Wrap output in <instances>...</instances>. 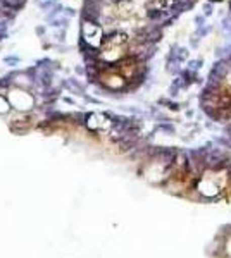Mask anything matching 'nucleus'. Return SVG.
<instances>
[{
    "instance_id": "obj_5",
    "label": "nucleus",
    "mask_w": 231,
    "mask_h": 258,
    "mask_svg": "<svg viewBox=\"0 0 231 258\" xmlns=\"http://www.w3.org/2000/svg\"><path fill=\"white\" fill-rule=\"evenodd\" d=\"M211 2H214V0H211ZM217 2H221V0H217Z\"/></svg>"
},
{
    "instance_id": "obj_4",
    "label": "nucleus",
    "mask_w": 231,
    "mask_h": 258,
    "mask_svg": "<svg viewBox=\"0 0 231 258\" xmlns=\"http://www.w3.org/2000/svg\"><path fill=\"white\" fill-rule=\"evenodd\" d=\"M228 174H229V179H231V165L228 167Z\"/></svg>"
},
{
    "instance_id": "obj_1",
    "label": "nucleus",
    "mask_w": 231,
    "mask_h": 258,
    "mask_svg": "<svg viewBox=\"0 0 231 258\" xmlns=\"http://www.w3.org/2000/svg\"><path fill=\"white\" fill-rule=\"evenodd\" d=\"M228 71H229V62L219 60L217 64H214L211 74H209V85H214V86L219 85V83L226 78Z\"/></svg>"
},
{
    "instance_id": "obj_2",
    "label": "nucleus",
    "mask_w": 231,
    "mask_h": 258,
    "mask_svg": "<svg viewBox=\"0 0 231 258\" xmlns=\"http://www.w3.org/2000/svg\"><path fill=\"white\" fill-rule=\"evenodd\" d=\"M193 4H195V0H174L173 9H174L176 12H184V11L192 9Z\"/></svg>"
},
{
    "instance_id": "obj_3",
    "label": "nucleus",
    "mask_w": 231,
    "mask_h": 258,
    "mask_svg": "<svg viewBox=\"0 0 231 258\" xmlns=\"http://www.w3.org/2000/svg\"><path fill=\"white\" fill-rule=\"evenodd\" d=\"M164 12L162 11H159V9H150L149 12H147V18H149L150 21H161L164 18Z\"/></svg>"
}]
</instances>
